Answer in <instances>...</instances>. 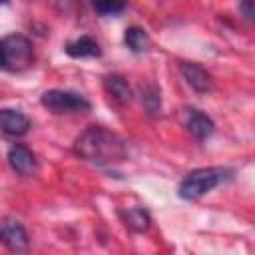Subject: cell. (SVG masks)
<instances>
[{"label": "cell", "instance_id": "6da1fadb", "mask_svg": "<svg viewBox=\"0 0 255 255\" xmlns=\"http://www.w3.org/2000/svg\"><path fill=\"white\" fill-rule=\"evenodd\" d=\"M74 151L84 161H90L94 165H112L120 163L128 157V145L126 141L102 128V126H90L86 128L74 141Z\"/></svg>", "mask_w": 255, "mask_h": 255}, {"label": "cell", "instance_id": "7a4b0ae2", "mask_svg": "<svg viewBox=\"0 0 255 255\" xmlns=\"http://www.w3.org/2000/svg\"><path fill=\"white\" fill-rule=\"evenodd\" d=\"M229 173L231 171L225 169V167H199V169H193L181 179L177 193H179L181 199H187V201L199 199L201 195H205L211 189H215L221 181H225L229 177Z\"/></svg>", "mask_w": 255, "mask_h": 255}, {"label": "cell", "instance_id": "3957f363", "mask_svg": "<svg viewBox=\"0 0 255 255\" xmlns=\"http://www.w3.org/2000/svg\"><path fill=\"white\" fill-rule=\"evenodd\" d=\"M34 46L24 34H8L0 40V66L10 72H24L34 64Z\"/></svg>", "mask_w": 255, "mask_h": 255}, {"label": "cell", "instance_id": "277c9868", "mask_svg": "<svg viewBox=\"0 0 255 255\" xmlns=\"http://www.w3.org/2000/svg\"><path fill=\"white\" fill-rule=\"evenodd\" d=\"M42 106L48 108L54 114H68V112H88L90 110V102L72 90H46L40 98Z\"/></svg>", "mask_w": 255, "mask_h": 255}, {"label": "cell", "instance_id": "5b68a950", "mask_svg": "<svg viewBox=\"0 0 255 255\" xmlns=\"http://www.w3.org/2000/svg\"><path fill=\"white\" fill-rule=\"evenodd\" d=\"M28 233L24 225L16 219H2L0 221V243L10 251H24L28 247Z\"/></svg>", "mask_w": 255, "mask_h": 255}, {"label": "cell", "instance_id": "8992f818", "mask_svg": "<svg viewBox=\"0 0 255 255\" xmlns=\"http://www.w3.org/2000/svg\"><path fill=\"white\" fill-rule=\"evenodd\" d=\"M28 129H30V120L26 114L18 110H10V108L0 110V131L4 135L22 137L28 133Z\"/></svg>", "mask_w": 255, "mask_h": 255}, {"label": "cell", "instance_id": "52a82bcc", "mask_svg": "<svg viewBox=\"0 0 255 255\" xmlns=\"http://www.w3.org/2000/svg\"><path fill=\"white\" fill-rule=\"evenodd\" d=\"M8 163L20 175H32L36 171V167H38L36 155L22 143H14L8 149Z\"/></svg>", "mask_w": 255, "mask_h": 255}, {"label": "cell", "instance_id": "ba28073f", "mask_svg": "<svg viewBox=\"0 0 255 255\" xmlns=\"http://www.w3.org/2000/svg\"><path fill=\"white\" fill-rule=\"evenodd\" d=\"M179 70H181V76L185 78V82L195 92L205 94V92L211 90V76H209V72L203 66L195 64V62H181Z\"/></svg>", "mask_w": 255, "mask_h": 255}, {"label": "cell", "instance_id": "9c48e42d", "mask_svg": "<svg viewBox=\"0 0 255 255\" xmlns=\"http://www.w3.org/2000/svg\"><path fill=\"white\" fill-rule=\"evenodd\" d=\"M64 52L72 58H98V56H102L100 44L90 36H80L76 40H70L64 46Z\"/></svg>", "mask_w": 255, "mask_h": 255}, {"label": "cell", "instance_id": "30bf717a", "mask_svg": "<svg viewBox=\"0 0 255 255\" xmlns=\"http://www.w3.org/2000/svg\"><path fill=\"white\" fill-rule=\"evenodd\" d=\"M185 126H187V131H189L195 139H207V137L213 133V129H215L213 120H211L209 116L201 114L199 110H191V112H189Z\"/></svg>", "mask_w": 255, "mask_h": 255}, {"label": "cell", "instance_id": "8fae6325", "mask_svg": "<svg viewBox=\"0 0 255 255\" xmlns=\"http://www.w3.org/2000/svg\"><path fill=\"white\" fill-rule=\"evenodd\" d=\"M104 90L118 104H128L131 100V88L120 74H110L104 78Z\"/></svg>", "mask_w": 255, "mask_h": 255}, {"label": "cell", "instance_id": "7c38bea8", "mask_svg": "<svg viewBox=\"0 0 255 255\" xmlns=\"http://www.w3.org/2000/svg\"><path fill=\"white\" fill-rule=\"evenodd\" d=\"M122 219H124V223H126L131 231H135V233H143V231H147L149 225H151V217H149V213H147L143 207H131V209L122 211Z\"/></svg>", "mask_w": 255, "mask_h": 255}, {"label": "cell", "instance_id": "4fadbf2b", "mask_svg": "<svg viewBox=\"0 0 255 255\" xmlns=\"http://www.w3.org/2000/svg\"><path fill=\"white\" fill-rule=\"evenodd\" d=\"M124 44L133 52V54H141L149 48V36L143 28L139 26H129L124 32Z\"/></svg>", "mask_w": 255, "mask_h": 255}, {"label": "cell", "instance_id": "5bb4252c", "mask_svg": "<svg viewBox=\"0 0 255 255\" xmlns=\"http://www.w3.org/2000/svg\"><path fill=\"white\" fill-rule=\"evenodd\" d=\"M139 100H141V106L143 110L149 114V116H155L161 112V94L157 90L155 84H145L139 88Z\"/></svg>", "mask_w": 255, "mask_h": 255}, {"label": "cell", "instance_id": "9a60e30c", "mask_svg": "<svg viewBox=\"0 0 255 255\" xmlns=\"http://www.w3.org/2000/svg\"><path fill=\"white\" fill-rule=\"evenodd\" d=\"M128 0H90L94 12H98L100 16H112V14H120L126 8Z\"/></svg>", "mask_w": 255, "mask_h": 255}, {"label": "cell", "instance_id": "2e32d148", "mask_svg": "<svg viewBox=\"0 0 255 255\" xmlns=\"http://www.w3.org/2000/svg\"><path fill=\"white\" fill-rule=\"evenodd\" d=\"M239 10L243 12L245 20H253V0H241Z\"/></svg>", "mask_w": 255, "mask_h": 255}, {"label": "cell", "instance_id": "e0dca14e", "mask_svg": "<svg viewBox=\"0 0 255 255\" xmlns=\"http://www.w3.org/2000/svg\"><path fill=\"white\" fill-rule=\"evenodd\" d=\"M54 4H56V8L60 12H68L74 6V0H54Z\"/></svg>", "mask_w": 255, "mask_h": 255}, {"label": "cell", "instance_id": "ac0fdd59", "mask_svg": "<svg viewBox=\"0 0 255 255\" xmlns=\"http://www.w3.org/2000/svg\"><path fill=\"white\" fill-rule=\"evenodd\" d=\"M6 2H8V0H0V4H6Z\"/></svg>", "mask_w": 255, "mask_h": 255}]
</instances>
